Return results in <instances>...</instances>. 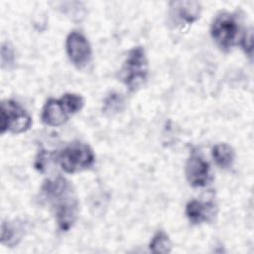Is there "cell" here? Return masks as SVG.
Here are the masks:
<instances>
[{
	"label": "cell",
	"instance_id": "6",
	"mask_svg": "<svg viewBox=\"0 0 254 254\" xmlns=\"http://www.w3.org/2000/svg\"><path fill=\"white\" fill-rule=\"evenodd\" d=\"M65 48L69 60L76 67L82 68L89 64L91 60V48L82 34L71 32L66 38Z\"/></svg>",
	"mask_w": 254,
	"mask_h": 254
},
{
	"label": "cell",
	"instance_id": "13",
	"mask_svg": "<svg viewBox=\"0 0 254 254\" xmlns=\"http://www.w3.org/2000/svg\"><path fill=\"white\" fill-rule=\"evenodd\" d=\"M149 249L153 253H170L172 250V244L169 236L164 231H158L152 238Z\"/></svg>",
	"mask_w": 254,
	"mask_h": 254
},
{
	"label": "cell",
	"instance_id": "7",
	"mask_svg": "<svg viewBox=\"0 0 254 254\" xmlns=\"http://www.w3.org/2000/svg\"><path fill=\"white\" fill-rule=\"evenodd\" d=\"M186 176L190 186L204 187L209 177V165L195 150H192L186 164Z\"/></svg>",
	"mask_w": 254,
	"mask_h": 254
},
{
	"label": "cell",
	"instance_id": "14",
	"mask_svg": "<svg viewBox=\"0 0 254 254\" xmlns=\"http://www.w3.org/2000/svg\"><path fill=\"white\" fill-rule=\"evenodd\" d=\"M124 108V98L120 93L111 92L104 100L103 111L108 115H114Z\"/></svg>",
	"mask_w": 254,
	"mask_h": 254
},
{
	"label": "cell",
	"instance_id": "12",
	"mask_svg": "<svg viewBox=\"0 0 254 254\" xmlns=\"http://www.w3.org/2000/svg\"><path fill=\"white\" fill-rule=\"evenodd\" d=\"M1 242L10 247L16 245L22 237L23 228L19 224L4 221L1 228Z\"/></svg>",
	"mask_w": 254,
	"mask_h": 254
},
{
	"label": "cell",
	"instance_id": "3",
	"mask_svg": "<svg viewBox=\"0 0 254 254\" xmlns=\"http://www.w3.org/2000/svg\"><path fill=\"white\" fill-rule=\"evenodd\" d=\"M58 162L65 173L74 174L90 168L94 163V154L86 144L71 143L59 153Z\"/></svg>",
	"mask_w": 254,
	"mask_h": 254
},
{
	"label": "cell",
	"instance_id": "2",
	"mask_svg": "<svg viewBox=\"0 0 254 254\" xmlns=\"http://www.w3.org/2000/svg\"><path fill=\"white\" fill-rule=\"evenodd\" d=\"M148 75V61L142 47H135L129 51L120 69L121 81L131 91L139 89L146 81Z\"/></svg>",
	"mask_w": 254,
	"mask_h": 254
},
{
	"label": "cell",
	"instance_id": "11",
	"mask_svg": "<svg viewBox=\"0 0 254 254\" xmlns=\"http://www.w3.org/2000/svg\"><path fill=\"white\" fill-rule=\"evenodd\" d=\"M212 157L219 168L228 169L233 164L234 151L227 144H217L212 149Z\"/></svg>",
	"mask_w": 254,
	"mask_h": 254
},
{
	"label": "cell",
	"instance_id": "4",
	"mask_svg": "<svg viewBox=\"0 0 254 254\" xmlns=\"http://www.w3.org/2000/svg\"><path fill=\"white\" fill-rule=\"evenodd\" d=\"M211 37L216 45L228 51L238 43L240 38V28L235 16L230 13L218 14L211 24Z\"/></svg>",
	"mask_w": 254,
	"mask_h": 254
},
{
	"label": "cell",
	"instance_id": "17",
	"mask_svg": "<svg viewBox=\"0 0 254 254\" xmlns=\"http://www.w3.org/2000/svg\"><path fill=\"white\" fill-rule=\"evenodd\" d=\"M240 42H241V46L244 49L245 53L249 57H251V55H252V32L251 31L245 32L244 35L242 36Z\"/></svg>",
	"mask_w": 254,
	"mask_h": 254
},
{
	"label": "cell",
	"instance_id": "5",
	"mask_svg": "<svg viewBox=\"0 0 254 254\" xmlns=\"http://www.w3.org/2000/svg\"><path fill=\"white\" fill-rule=\"evenodd\" d=\"M32 119L27 111L14 100H4L1 103V133L6 131L19 134L27 131Z\"/></svg>",
	"mask_w": 254,
	"mask_h": 254
},
{
	"label": "cell",
	"instance_id": "8",
	"mask_svg": "<svg viewBox=\"0 0 254 254\" xmlns=\"http://www.w3.org/2000/svg\"><path fill=\"white\" fill-rule=\"evenodd\" d=\"M171 16L180 24H191L198 19L200 4L196 1H175L171 2Z\"/></svg>",
	"mask_w": 254,
	"mask_h": 254
},
{
	"label": "cell",
	"instance_id": "9",
	"mask_svg": "<svg viewBox=\"0 0 254 254\" xmlns=\"http://www.w3.org/2000/svg\"><path fill=\"white\" fill-rule=\"evenodd\" d=\"M69 115L61 98L50 99L43 108L42 120L47 125L60 126L67 121Z\"/></svg>",
	"mask_w": 254,
	"mask_h": 254
},
{
	"label": "cell",
	"instance_id": "15",
	"mask_svg": "<svg viewBox=\"0 0 254 254\" xmlns=\"http://www.w3.org/2000/svg\"><path fill=\"white\" fill-rule=\"evenodd\" d=\"M66 110L70 115L78 112L83 106V98L75 93H65L61 97Z\"/></svg>",
	"mask_w": 254,
	"mask_h": 254
},
{
	"label": "cell",
	"instance_id": "16",
	"mask_svg": "<svg viewBox=\"0 0 254 254\" xmlns=\"http://www.w3.org/2000/svg\"><path fill=\"white\" fill-rule=\"evenodd\" d=\"M14 51L8 43L2 44L1 47V64L2 67H9L14 63Z\"/></svg>",
	"mask_w": 254,
	"mask_h": 254
},
{
	"label": "cell",
	"instance_id": "10",
	"mask_svg": "<svg viewBox=\"0 0 254 254\" xmlns=\"http://www.w3.org/2000/svg\"><path fill=\"white\" fill-rule=\"evenodd\" d=\"M186 215L193 224L209 221L214 216V205L209 202L190 200L186 206Z\"/></svg>",
	"mask_w": 254,
	"mask_h": 254
},
{
	"label": "cell",
	"instance_id": "1",
	"mask_svg": "<svg viewBox=\"0 0 254 254\" xmlns=\"http://www.w3.org/2000/svg\"><path fill=\"white\" fill-rule=\"evenodd\" d=\"M42 192L55 210L59 228L62 231L69 230L78 213V201L71 184L64 178L58 177L46 181Z\"/></svg>",
	"mask_w": 254,
	"mask_h": 254
}]
</instances>
